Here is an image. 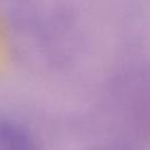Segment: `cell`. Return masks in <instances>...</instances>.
Wrapping results in <instances>:
<instances>
[{
  "mask_svg": "<svg viewBox=\"0 0 150 150\" xmlns=\"http://www.w3.org/2000/svg\"><path fill=\"white\" fill-rule=\"evenodd\" d=\"M0 150H35L29 134L12 122H0Z\"/></svg>",
  "mask_w": 150,
  "mask_h": 150,
  "instance_id": "cell-1",
  "label": "cell"
}]
</instances>
